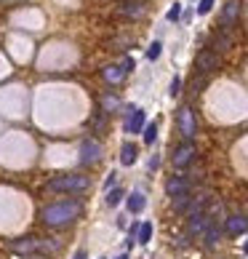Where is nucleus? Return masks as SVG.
<instances>
[{"mask_svg": "<svg viewBox=\"0 0 248 259\" xmlns=\"http://www.w3.org/2000/svg\"><path fill=\"white\" fill-rule=\"evenodd\" d=\"M83 211V203L80 200H56L43 208L40 219L48 224V227H64V224H72Z\"/></svg>", "mask_w": 248, "mask_h": 259, "instance_id": "f257e3e1", "label": "nucleus"}, {"mask_svg": "<svg viewBox=\"0 0 248 259\" xmlns=\"http://www.w3.org/2000/svg\"><path fill=\"white\" fill-rule=\"evenodd\" d=\"M48 187L54 190V193H83V190H88V177H80V174L54 177L48 182Z\"/></svg>", "mask_w": 248, "mask_h": 259, "instance_id": "f03ea898", "label": "nucleus"}, {"mask_svg": "<svg viewBox=\"0 0 248 259\" xmlns=\"http://www.w3.org/2000/svg\"><path fill=\"white\" fill-rule=\"evenodd\" d=\"M179 131H182V137L187 139H192L195 134H198V123H195V112L190 110V107H182L179 110Z\"/></svg>", "mask_w": 248, "mask_h": 259, "instance_id": "7ed1b4c3", "label": "nucleus"}, {"mask_svg": "<svg viewBox=\"0 0 248 259\" xmlns=\"http://www.w3.org/2000/svg\"><path fill=\"white\" fill-rule=\"evenodd\" d=\"M219 67V54L216 51H211V48H206V51H200L198 54V59H195V70L198 72H211V70H216Z\"/></svg>", "mask_w": 248, "mask_h": 259, "instance_id": "20e7f679", "label": "nucleus"}, {"mask_svg": "<svg viewBox=\"0 0 248 259\" xmlns=\"http://www.w3.org/2000/svg\"><path fill=\"white\" fill-rule=\"evenodd\" d=\"M99 158H101V144L94 142V139H86V142L80 144V163L83 166H91Z\"/></svg>", "mask_w": 248, "mask_h": 259, "instance_id": "39448f33", "label": "nucleus"}, {"mask_svg": "<svg viewBox=\"0 0 248 259\" xmlns=\"http://www.w3.org/2000/svg\"><path fill=\"white\" fill-rule=\"evenodd\" d=\"M195 155H198L195 144H192V142H184L182 147H176V153H173V166H176V168L190 166V163L195 160Z\"/></svg>", "mask_w": 248, "mask_h": 259, "instance_id": "423d86ee", "label": "nucleus"}, {"mask_svg": "<svg viewBox=\"0 0 248 259\" xmlns=\"http://www.w3.org/2000/svg\"><path fill=\"white\" fill-rule=\"evenodd\" d=\"M166 193L171 195V198H176V195H187L190 193V182L184 177H171L166 182Z\"/></svg>", "mask_w": 248, "mask_h": 259, "instance_id": "0eeeda50", "label": "nucleus"}, {"mask_svg": "<svg viewBox=\"0 0 248 259\" xmlns=\"http://www.w3.org/2000/svg\"><path fill=\"white\" fill-rule=\"evenodd\" d=\"M144 11H147V5L142 0H128V3L120 5V14L128 16V19H139V16H144Z\"/></svg>", "mask_w": 248, "mask_h": 259, "instance_id": "6e6552de", "label": "nucleus"}, {"mask_svg": "<svg viewBox=\"0 0 248 259\" xmlns=\"http://www.w3.org/2000/svg\"><path fill=\"white\" fill-rule=\"evenodd\" d=\"M246 230H248V219L243 214H235V217L227 219V233L229 235H243Z\"/></svg>", "mask_w": 248, "mask_h": 259, "instance_id": "1a4fd4ad", "label": "nucleus"}, {"mask_svg": "<svg viewBox=\"0 0 248 259\" xmlns=\"http://www.w3.org/2000/svg\"><path fill=\"white\" fill-rule=\"evenodd\" d=\"M238 14H240V3L238 0H229V3L224 5V11H222V27H229L235 19H238Z\"/></svg>", "mask_w": 248, "mask_h": 259, "instance_id": "9d476101", "label": "nucleus"}, {"mask_svg": "<svg viewBox=\"0 0 248 259\" xmlns=\"http://www.w3.org/2000/svg\"><path fill=\"white\" fill-rule=\"evenodd\" d=\"M144 128V110H134L131 118L126 120V131L128 134H139Z\"/></svg>", "mask_w": 248, "mask_h": 259, "instance_id": "9b49d317", "label": "nucleus"}, {"mask_svg": "<svg viewBox=\"0 0 248 259\" xmlns=\"http://www.w3.org/2000/svg\"><path fill=\"white\" fill-rule=\"evenodd\" d=\"M144 206H147V198H144V193L134 190V193L128 195V211H131V214H139Z\"/></svg>", "mask_w": 248, "mask_h": 259, "instance_id": "f8f14e48", "label": "nucleus"}, {"mask_svg": "<svg viewBox=\"0 0 248 259\" xmlns=\"http://www.w3.org/2000/svg\"><path fill=\"white\" fill-rule=\"evenodd\" d=\"M136 144H131V142H126L123 144V150H120V163L123 166H134V163H136Z\"/></svg>", "mask_w": 248, "mask_h": 259, "instance_id": "ddd939ff", "label": "nucleus"}, {"mask_svg": "<svg viewBox=\"0 0 248 259\" xmlns=\"http://www.w3.org/2000/svg\"><path fill=\"white\" fill-rule=\"evenodd\" d=\"M208 227V217L206 214H195V217H190V233L198 235V233H206Z\"/></svg>", "mask_w": 248, "mask_h": 259, "instance_id": "4468645a", "label": "nucleus"}, {"mask_svg": "<svg viewBox=\"0 0 248 259\" xmlns=\"http://www.w3.org/2000/svg\"><path fill=\"white\" fill-rule=\"evenodd\" d=\"M101 75H104L107 83H120L123 78H126V72H123L120 67H104V70H101Z\"/></svg>", "mask_w": 248, "mask_h": 259, "instance_id": "2eb2a0df", "label": "nucleus"}, {"mask_svg": "<svg viewBox=\"0 0 248 259\" xmlns=\"http://www.w3.org/2000/svg\"><path fill=\"white\" fill-rule=\"evenodd\" d=\"M150 238H152V222H142V224H139V233H136V240L147 246Z\"/></svg>", "mask_w": 248, "mask_h": 259, "instance_id": "dca6fc26", "label": "nucleus"}, {"mask_svg": "<svg viewBox=\"0 0 248 259\" xmlns=\"http://www.w3.org/2000/svg\"><path fill=\"white\" fill-rule=\"evenodd\" d=\"M219 238H222V230H219L216 224H208L206 227V243L213 246V243H219Z\"/></svg>", "mask_w": 248, "mask_h": 259, "instance_id": "f3484780", "label": "nucleus"}, {"mask_svg": "<svg viewBox=\"0 0 248 259\" xmlns=\"http://www.w3.org/2000/svg\"><path fill=\"white\" fill-rule=\"evenodd\" d=\"M11 249L14 251H35V249H40V243L38 240H21V243H14Z\"/></svg>", "mask_w": 248, "mask_h": 259, "instance_id": "a211bd4d", "label": "nucleus"}, {"mask_svg": "<svg viewBox=\"0 0 248 259\" xmlns=\"http://www.w3.org/2000/svg\"><path fill=\"white\" fill-rule=\"evenodd\" d=\"M142 137H144V142H147V144L155 142V139H157V123H150V126L142 131Z\"/></svg>", "mask_w": 248, "mask_h": 259, "instance_id": "6ab92c4d", "label": "nucleus"}, {"mask_svg": "<svg viewBox=\"0 0 248 259\" xmlns=\"http://www.w3.org/2000/svg\"><path fill=\"white\" fill-rule=\"evenodd\" d=\"M123 195H126L123 190H110V193H107V206H117L123 200Z\"/></svg>", "mask_w": 248, "mask_h": 259, "instance_id": "aec40b11", "label": "nucleus"}, {"mask_svg": "<svg viewBox=\"0 0 248 259\" xmlns=\"http://www.w3.org/2000/svg\"><path fill=\"white\" fill-rule=\"evenodd\" d=\"M187 206H190V193L187 195H176V198H173V208H176V211H184Z\"/></svg>", "mask_w": 248, "mask_h": 259, "instance_id": "412c9836", "label": "nucleus"}, {"mask_svg": "<svg viewBox=\"0 0 248 259\" xmlns=\"http://www.w3.org/2000/svg\"><path fill=\"white\" fill-rule=\"evenodd\" d=\"M160 51H163V46H160V40H155V43H150V48H147V59H152L155 61L157 56H160Z\"/></svg>", "mask_w": 248, "mask_h": 259, "instance_id": "4be33fe9", "label": "nucleus"}, {"mask_svg": "<svg viewBox=\"0 0 248 259\" xmlns=\"http://www.w3.org/2000/svg\"><path fill=\"white\" fill-rule=\"evenodd\" d=\"M211 8H213V0H200V3H198V14L200 16H206Z\"/></svg>", "mask_w": 248, "mask_h": 259, "instance_id": "5701e85b", "label": "nucleus"}, {"mask_svg": "<svg viewBox=\"0 0 248 259\" xmlns=\"http://www.w3.org/2000/svg\"><path fill=\"white\" fill-rule=\"evenodd\" d=\"M179 16H182V5L173 3V5H171V11H168V21H176Z\"/></svg>", "mask_w": 248, "mask_h": 259, "instance_id": "b1692460", "label": "nucleus"}, {"mask_svg": "<svg viewBox=\"0 0 248 259\" xmlns=\"http://www.w3.org/2000/svg\"><path fill=\"white\" fill-rule=\"evenodd\" d=\"M229 46H232V40H229V38H227V35L216 38V48H219V51H224V48H229Z\"/></svg>", "mask_w": 248, "mask_h": 259, "instance_id": "393cba45", "label": "nucleus"}, {"mask_svg": "<svg viewBox=\"0 0 248 259\" xmlns=\"http://www.w3.org/2000/svg\"><path fill=\"white\" fill-rule=\"evenodd\" d=\"M179 91H182V78H173L171 80V97H179Z\"/></svg>", "mask_w": 248, "mask_h": 259, "instance_id": "a878e982", "label": "nucleus"}, {"mask_svg": "<svg viewBox=\"0 0 248 259\" xmlns=\"http://www.w3.org/2000/svg\"><path fill=\"white\" fill-rule=\"evenodd\" d=\"M120 70H123V72H131V70H134V59H131V56H128V59H123Z\"/></svg>", "mask_w": 248, "mask_h": 259, "instance_id": "bb28decb", "label": "nucleus"}, {"mask_svg": "<svg viewBox=\"0 0 248 259\" xmlns=\"http://www.w3.org/2000/svg\"><path fill=\"white\" fill-rule=\"evenodd\" d=\"M104 107H107V110H115V107H117V99H115V97H107V99H104Z\"/></svg>", "mask_w": 248, "mask_h": 259, "instance_id": "cd10ccee", "label": "nucleus"}, {"mask_svg": "<svg viewBox=\"0 0 248 259\" xmlns=\"http://www.w3.org/2000/svg\"><path fill=\"white\" fill-rule=\"evenodd\" d=\"M112 184H115V174H110V177H107V182H104V187H107V190H110V187H112Z\"/></svg>", "mask_w": 248, "mask_h": 259, "instance_id": "c85d7f7f", "label": "nucleus"}, {"mask_svg": "<svg viewBox=\"0 0 248 259\" xmlns=\"http://www.w3.org/2000/svg\"><path fill=\"white\" fill-rule=\"evenodd\" d=\"M72 259H88V257H86V251H77V254L72 257Z\"/></svg>", "mask_w": 248, "mask_h": 259, "instance_id": "c756f323", "label": "nucleus"}, {"mask_svg": "<svg viewBox=\"0 0 248 259\" xmlns=\"http://www.w3.org/2000/svg\"><path fill=\"white\" fill-rule=\"evenodd\" d=\"M243 251H246V254H248V240H246V246H243Z\"/></svg>", "mask_w": 248, "mask_h": 259, "instance_id": "7c9ffc66", "label": "nucleus"}, {"mask_svg": "<svg viewBox=\"0 0 248 259\" xmlns=\"http://www.w3.org/2000/svg\"><path fill=\"white\" fill-rule=\"evenodd\" d=\"M117 259H128V254H120V257H117Z\"/></svg>", "mask_w": 248, "mask_h": 259, "instance_id": "2f4dec72", "label": "nucleus"}, {"mask_svg": "<svg viewBox=\"0 0 248 259\" xmlns=\"http://www.w3.org/2000/svg\"><path fill=\"white\" fill-rule=\"evenodd\" d=\"M30 259H46V257H30Z\"/></svg>", "mask_w": 248, "mask_h": 259, "instance_id": "473e14b6", "label": "nucleus"}]
</instances>
